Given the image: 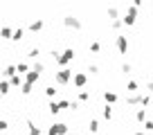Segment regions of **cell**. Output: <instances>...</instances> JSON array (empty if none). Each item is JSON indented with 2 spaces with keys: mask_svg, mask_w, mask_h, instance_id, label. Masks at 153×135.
<instances>
[{
  "mask_svg": "<svg viewBox=\"0 0 153 135\" xmlns=\"http://www.w3.org/2000/svg\"><path fill=\"white\" fill-rule=\"evenodd\" d=\"M151 99H153L151 95H140V92H131V95L126 97V104H128V106H142V108H146L149 104H151Z\"/></svg>",
  "mask_w": 153,
  "mask_h": 135,
  "instance_id": "6da1fadb",
  "label": "cell"
},
{
  "mask_svg": "<svg viewBox=\"0 0 153 135\" xmlns=\"http://www.w3.org/2000/svg\"><path fill=\"white\" fill-rule=\"evenodd\" d=\"M54 79H56L59 86H68V83H70V79H72V70H70V68H61V70L54 74Z\"/></svg>",
  "mask_w": 153,
  "mask_h": 135,
  "instance_id": "7a4b0ae2",
  "label": "cell"
},
{
  "mask_svg": "<svg viewBox=\"0 0 153 135\" xmlns=\"http://www.w3.org/2000/svg\"><path fill=\"white\" fill-rule=\"evenodd\" d=\"M115 45H117V52L120 54H128V36L117 34V36H115Z\"/></svg>",
  "mask_w": 153,
  "mask_h": 135,
  "instance_id": "3957f363",
  "label": "cell"
},
{
  "mask_svg": "<svg viewBox=\"0 0 153 135\" xmlns=\"http://www.w3.org/2000/svg\"><path fill=\"white\" fill-rule=\"evenodd\" d=\"M72 59H74V50H72V47H68L65 52H61V54H59V59H56V65H59V68H65L68 63L72 61Z\"/></svg>",
  "mask_w": 153,
  "mask_h": 135,
  "instance_id": "277c9868",
  "label": "cell"
},
{
  "mask_svg": "<svg viewBox=\"0 0 153 135\" xmlns=\"http://www.w3.org/2000/svg\"><path fill=\"white\" fill-rule=\"evenodd\" d=\"M122 20V25H135V20H137V9H135L133 5L128 7V9H126V14H124V18H120Z\"/></svg>",
  "mask_w": 153,
  "mask_h": 135,
  "instance_id": "5b68a950",
  "label": "cell"
},
{
  "mask_svg": "<svg viewBox=\"0 0 153 135\" xmlns=\"http://www.w3.org/2000/svg\"><path fill=\"white\" fill-rule=\"evenodd\" d=\"M48 135H68V124H63V122H56V124L50 126Z\"/></svg>",
  "mask_w": 153,
  "mask_h": 135,
  "instance_id": "8992f818",
  "label": "cell"
},
{
  "mask_svg": "<svg viewBox=\"0 0 153 135\" xmlns=\"http://www.w3.org/2000/svg\"><path fill=\"white\" fill-rule=\"evenodd\" d=\"M72 83H74L76 88H83L88 83V77H86V72H72V79H70Z\"/></svg>",
  "mask_w": 153,
  "mask_h": 135,
  "instance_id": "52a82bcc",
  "label": "cell"
},
{
  "mask_svg": "<svg viewBox=\"0 0 153 135\" xmlns=\"http://www.w3.org/2000/svg\"><path fill=\"white\" fill-rule=\"evenodd\" d=\"M63 25L70 27V29H81V20L76 18V16H65V18H63Z\"/></svg>",
  "mask_w": 153,
  "mask_h": 135,
  "instance_id": "ba28073f",
  "label": "cell"
},
{
  "mask_svg": "<svg viewBox=\"0 0 153 135\" xmlns=\"http://www.w3.org/2000/svg\"><path fill=\"white\" fill-rule=\"evenodd\" d=\"M135 122H137V124H144V122H146V108H137V111H135Z\"/></svg>",
  "mask_w": 153,
  "mask_h": 135,
  "instance_id": "9c48e42d",
  "label": "cell"
},
{
  "mask_svg": "<svg viewBox=\"0 0 153 135\" xmlns=\"http://www.w3.org/2000/svg\"><path fill=\"white\" fill-rule=\"evenodd\" d=\"M41 133H43V131L38 128L34 122H27V135H41Z\"/></svg>",
  "mask_w": 153,
  "mask_h": 135,
  "instance_id": "30bf717a",
  "label": "cell"
},
{
  "mask_svg": "<svg viewBox=\"0 0 153 135\" xmlns=\"http://www.w3.org/2000/svg\"><path fill=\"white\" fill-rule=\"evenodd\" d=\"M104 99H106V104L110 106V104H115V101H117V95H115V92H110V90H106V92H104Z\"/></svg>",
  "mask_w": 153,
  "mask_h": 135,
  "instance_id": "8fae6325",
  "label": "cell"
},
{
  "mask_svg": "<svg viewBox=\"0 0 153 135\" xmlns=\"http://www.w3.org/2000/svg\"><path fill=\"white\" fill-rule=\"evenodd\" d=\"M41 29H43V20H41V18H38V20H34V23L29 25V32H34V34H36V32H41Z\"/></svg>",
  "mask_w": 153,
  "mask_h": 135,
  "instance_id": "7c38bea8",
  "label": "cell"
},
{
  "mask_svg": "<svg viewBox=\"0 0 153 135\" xmlns=\"http://www.w3.org/2000/svg\"><path fill=\"white\" fill-rule=\"evenodd\" d=\"M16 72H20V74H27V72H29V65H27L25 61H20L18 65H16Z\"/></svg>",
  "mask_w": 153,
  "mask_h": 135,
  "instance_id": "4fadbf2b",
  "label": "cell"
},
{
  "mask_svg": "<svg viewBox=\"0 0 153 135\" xmlns=\"http://www.w3.org/2000/svg\"><path fill=\"white\" fill-rule=\"evenodd\" d=\"M20 83H23V79H20V74H14V77L9 79V86H11V88H18Z\"/></svg>",
  "mask_w": 153,
  "mask_h": 135,
  "instance_id": "5bb4252c",
  "label": "cell"
},
{
  "mask_svg": "<svg viewBox=\"0 0 153 135\" xmlns=\"http://www.w3.org/2000/svg\"><path fill=\"white\" fill-rule=\"evenodd\" d=\"M88 131H90V135H95L97 131H99V122H97V119H90V124H88Z\"/></svg>",
  "mask_w": 153,
  "mask_h": 135,
  "instance_id": "9a60e30c",
  "label": "cell"
},
{
  "mask_svg": "<svg viewBox=\"0 0 153 135\" xmlns=\"http://www.w3.org/2000/svg\"><path fill=\"white\" fill-rule=\"evenodd\" d=\"M23 36H25V29H23V27L14 29V34H11V39H14V41H20V39H23Z\"/></svg>",
  "mask_w": 153,
  "mask_h": 135,
  "instance_id": "2e32d148",
  "label": "cell"
},
{
  "mask_svg": "<svg viewBox=\"0 0 153 135\" xmlns=\"http://www.w3.org/2000/svg\"><path fill=\"white\" fill-rule=\"evenodd\" d=\"M2 74H5V77H9V79H11V77H14V74H16V65H7L5 70H2Z\"/></svg>",
  "mask_w": 153,
  "mask_h": 135,
  "instance_id": "e0dca14e",
  "label": "cell"
},
{
  "mask_svg": "<svg viewBox=\"0 0 153 135\" xmlns=\"http://www.w3.org/2000/svg\"><path fill=\"white\" fill-rule=\"evenodd\" d=\"M11 34H14L11 27H2V29H0V36H2V39H11Z\"/></svg>",
  "mask_w": 153,
  "mask_h": 135,
  "instance_id": "ac0fdd59",
  "label": "cell"
},
{
  "mask_svg": "<svg viewBox=\"0 0 153 135\" xmlns=\"http://www.w3.org/2000/svg\"><path fill=\"white\" fill-rule=\"evenodd\" d=\"M108 16H110V20H117V16H120V9H117V7H108Z\"/></svg>",
  "mask_w": 153,
  "mask_h": 135,
  "instance_id": "d6986e66",
  "label": "cell"
},
{
  "mask_svg": "<svg viewBox=\"0 0 153 135\" xmlns=\"http://www.w3.org/2000/svg\"><path fill=\"white\" fill-rule=\"evenodd\" d=\"M34 72H38V74H43V70H45V63H41V61H36L34 63V68H32Z\"/></svg>",
  "mask_w": 153,
  "mask_h": 135,
  "instance_id": "ffe728a7",
  "label": "cell"
},
{
  "mask_svg": "<svg viewBox=\"0 0 153 135\" xmlns=\"http://www.w3.org/2000/svg\"><path fill=\"white\" fill-rule=\"evenodd\" d=\"M50 113H52V115H59V113H61V108H59L56 101H50Z\"/></svg>",
  "mask_w": 153,
  "mask_h": 135,
  "instance_id": "44dd1931",
  "label": "cell"
},
{
  "mask_svg": "<svg viewBox=\"0 0 153 135\" xmlns=\"http://www.w3.org/2000/svg\"><path fill=\"white\" fill-rule=\"evenodd\" d=\"M9 81H0V95H7V92H9Z\"/></svg>",
  "mask_w": 153,
  "mask_h": 135,
  "instance_id": "7402d4cb",
  "label": "cell"
},
{
  "mask_svg": "<svg viewBox=\"0 0 153 135\" xmlns=\"http://www.w3.org/2000/svg\"><path fill=\"white\" fill-rule=\"evenodd\" d=\"M88 50H90V52H95V54H97V52H101V45L97 43V41H92V43L88 45Z\"/></svg>",
  "mask_w": 153,
  "mask_h": 135,
  "instance_id": "603a6c76",
  "label": "cell"
},
{
  "mask_svg": "<svg viewBox=\"0 0 153 135\" xmlns=\"http://www.w3.org/2000/svg\"><path fill=\"white\" fill-rule=\"evenodd\" d=\"M126 88H128V90H131V92H137V88H140V83H137V81H133V79H131V81H128V83H126Z\"/></svg>",
  "mask_w": 153,
  "mask_h": 135,
  "instance_id": "cb8c5ba5",
  "label": "cell"
},
{
  "mask_svg": "<svg viewBox=\"0 0 153 135\" xmlns=\"http://www.w3.org/2000/svg\"><path fill=\"white\" fill-rule=\"evenodd\" d=\"M122 72H124V74H131V72H133V65H131V63H122Z\"/></svg>",
  "mask_w": 153,
  "mask_h": 135,
  "instance_id": "d4e9b609",
  "label": "cell"
},
{
  "mask_svg": "<svg viewBox=\"0 0 153 135\" xmlns=\"http://www.w3.org/2000/svg\"><path fill=\"white\" fill-rule=\"evenodd\" d=\"M88 99H90V92H88V90H81V92H79V101H88Z\"/></svg>",
  "mask_w": 153,
  "mask_h": 135,
  "instance_id": "484cf974",
  "label": "cell"
},
{
  "mask_svg": "<svg viewBox=\"0 0 153 135\" xmlns=\"http://www.w3.org/2000/svg\"><path fill=\"white\" fill-rule=\"evenodd\" d=\"M38 54H41V50H38V47H32L27 56H29V59H38Z\"/></svg>",
  "mask_w": 153,
  "mask_h": 135,
  "instance_id": "4316f807",
  "label": "cell"
},
{
  "mask_svg": "<svg viewBox=\"0 0 153 135\" xmlns=\"http://www.w3.org/2000/svg\"><path fill=\"white\" fill-rule=\"evenodd\" d=\"M113 117V108L110 106H104V119H110Z\"/></svg>",
  "mask_w": 153,
  "mask_h": 135,
  "instance_id": "83f0119b",
  "label": "cell"
},
{
  "mask_svg": "<svg viewBox=\"0 0 153 135\" xmlns=\"http://www.w3.org/2000/svg\"><path fill=\"white\" fill-rule=\"evenodd\" d=\"M142 128H144V131H151V133H153V119H146V122L142 124Z\"/></svg>",
  "mask_w": 153,
  "mask_h": 135,
  "instance_id": "f1b7e54d",
  "label": "cell"
},
{
  "mask_svg": "<svg viewBox=\"0 0 153 135\" xmlns=\"http://www.w3.org/2000/svg\"><path fill=\"white\" fill-rule=\"evenodd\" d=\"M110 27H113V29H122L124 25H122V20L117 18V20H110Z\"/></svg>",
  "mask_w": 153,
  "mask_h": 135,
  "instance_id": "f546056e",
  "label": "cell"
},
{
  "mask_svg": "<svg viewBox=\"0 0 153 135\" xmlns=\"http://www.w3.org/2000/svg\"><path fill=\"white\" fill-rule=\"evenodd\" d=\"M45 95H48V97H54V95H56V88H54V86H48V88H45Z\"/></svg>",
  "mask_w": 153,
  "mask_h": 135,
  "instance_id": "4dcf8cb0",
  "label": "cell"
},
{
  "mask_svg": "<svg viewBox=\"0 0 153 135\" xmlns=\"http://www.w3.org/2000/svg\"><path fill=\"white\" fill-rule=\"evenodd\" d=\"M7 128H9V122H7V119H0V133H5Z\"/></svg>",
  "mask_w": 153,
  "mask_h": 135,
  "instance_id": "1f68e13d",
  "label": "cell"
},
{
  "mask_svg": "<svg viewBox=\"0 0 153 135\" xmlns=\"http://www.w3.org/2000/svg\"><path fill=\"white\" fill-rule=\"evenodd\" d=\"M88 72H92V74H99V65H95V63H90V65H88Z\"/></svg>",
  "mask_w": 153,
  "mask_h": 135,
  "instance_id": "d6a6232c",
  "label": "cell"
},
{
  "mask_svg": "<svg viewBox=\"0 0 153 135\" xmlns=\"http://www.w3.org/2000/svg\"><path fill=\"white\" fill-rule=\"evenodd\" d=\"M146 90H153V81H149V83H146Z\"/></svg>",
  "mask_w": 153,
  "mask_h": 135,
  "instance_id": "836d02e7",
  "label": "cell"
},
{
  "mask_svg": "<svg viewBox=\"0 0 153 135\" xmlns=\"http://www.w3.org/2000/svg\"><path fill=\"white\" fill-rule=\"evenodd\" d=\"M135 135H146V133H144V131H135Z\"/></svg>",
  "mask_w": 153,
  "mask_h": 135,
  "instance_id": "e575fe53",
  "label": "cell"
},
{
  "mask_svg": "<svg viewBox=\"0 0 153 135\" xmlns=\"http://www.w3.org/2000/svg\"><path fill=\"white\" fill-rule=\"evenodd\" d=\"M0 99H2V95H0Z\"/></svg>",
  "mask_w": 153,
  "mask_h": 135,
  "instance_id": "d590c367",
  "label": "cell"
},
{
  "mask_svg": "<svg viewBox=\"0 0 153 135\" xmlns=\"http://www.w3.org/2000/svg\"><path fill=\"white\" fill-rule=\"evenodd\" d=\"M151 7H153V2H151Z\"/></svg>",
  "mask_w": 153,
  "mask_h": 135,
  "instance_id": "8d00e7d4",
  "label": "cell"
},
{
  "mask_svg": "<svg viewBox=\"0 0 153 135\" xmlns=\"http://www.w3.org/2000/svg\"><path fill=\"white\" fill-rule=\"evenodd\" d=\"M0 135H2V133H0Z\"/></svg>",
  "mask_w": 153,
  "mask_h": 135,
  "instance_id": "74e56055",
  "label": "cell"
}]
</instances>
